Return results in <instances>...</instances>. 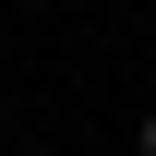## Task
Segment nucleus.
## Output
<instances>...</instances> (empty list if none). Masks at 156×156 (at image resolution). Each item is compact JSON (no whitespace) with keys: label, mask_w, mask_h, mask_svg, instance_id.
Segmentation results:
<instances>
[{"label":"nucleus","mask_w":156,"mask_h":156,"mask_svg":"<svg viewBox=\"0 0 156 156\" xmlns=\"http://www.w3.org/2000/svg\"><path fill=\"white\" fill-rule=\"evenodd\" d=\"M132 156H156V108H144V132H132Z\"/></svg>","instance_id":"nucleus-1"}]
</instances>
